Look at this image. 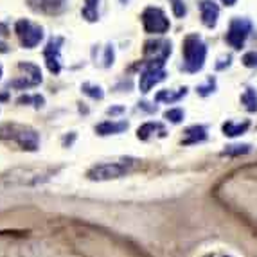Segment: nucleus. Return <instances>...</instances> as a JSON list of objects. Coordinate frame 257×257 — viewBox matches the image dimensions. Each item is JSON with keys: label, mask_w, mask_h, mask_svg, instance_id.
I'll use <instances>...</instances> for the list:
<instances>
[{"label": "nucleus", "mask_w": 257, "mask_h": 257, "mask_svg": "<svg viewBox=\"0 0 257 257\" xmlns=\"http://www.w3.org/2000/svg\"><path fill=\"white\" fill-rule=\"evenodd\" d=\"M0 141L17 142L22 150L36 151L40 148V135L36 130L26 124H17V122H6L0 124Z\"/></svg>", "instance_id": "1"}, {"label": "nucleus", "mask_w": 257, "mask_h": 257, "mask_svg": "<svg viewBox=\"0 0 257 257\" xmlns=\"http://www.w3.org/2000/svg\"><path fill=\"white\" fill-rule=\"evenodd\" d=\"M205 257H227V255H205Z\"/></svg>", "instance_id": "35"}, {"label": "nucleus", "mask_w": 257, "mask_h": 257, "mask_svg": "<svg viewBox=\"0 0 257 257\" xmlns=\"http://www.w3.org/2000/svg\"><path fill=\"white\" fill-rule=\"evenodd\" d=\"M97 4H99V0H85V6H83L81 15L86 22H95L99 18Z\"/></svg>", "instance_id": "19"}, {"label": "nucleus", "mask_w": 257, "mask_h": 257, "mask_svg": "<svg viewBox=\"0 0 257 257\" xmlns=\"http://www.w3.org/2000/svg\"><path fill=\"white\" fill-rule=\"evenodd\" d=\"M18 69L24 72V76L17 77L13 81H9L11 88L26 90V88H33V86H38L40 83H42V70H40L38 65L29 63V61H20V63H18Z\"/></svg>", "instance_id": "7"}, {"label": "nucleus", "mask_w": 257, "mask_h": 257, "mask_svg": "<svg viewBox=\"0 0 257 257\" xmlns=\"http://www.w3.org/2000/svg\"><path fill=\"white\" fill-rule=\"evenodd\" d=\"M200 13H202V22L207 27H214L218 24L219 8L212 0H202L200 2Z\"/></svg>", "instance_id": "13"}, {"label": "nucleus", "mask_w": 257, "mask_h": 257, "mask_svg": "<svg viewBox=\"0 0 257 257\" xmlns=\"http://www.w3.org/2000/svg\"><path fill=\"white\" fill-rule=\"evenodd\" d=\"M113 58H115V52H113V47L108 45L106 51H104V67H110L113 63Z\"/></svg>", "instance_id": "29"}, {"label": "nucleus", "mask_w": 257, "mask_h": 257, "mask_svg": "<svg viewBox=\"0 0 257 257\" xmlns=\"http://www.w3.org/2000/svg\"><path fill=\"white\" fill-rule=\"evenodd\" d=\"M9 29L6 24L0 22V52H8L9 51Z\"/></svg>", "instance_id": "23"}, {"label": "nucleus", "mask_w": 257, "mask_h": 257, "mask_svg": "<svg viewBox=\"0 0 257 257\" xmlns=\"http://www.w3.org/2000/svg\"><path fill=\"white\" fill-rule=\"evenodd\" d=\"M81 90H83V94L90 95L92 99H103V97H104L103 88H101V86L92 85V83H83Z\"/></svg>", "instance_id": "21"}, {"label": "nucleus", "mask_w": 257, "mask_h": 257, "mask_svg": "<svg viewBox=\"0 0 257 257\" xmlns=\"http://www.w3.org/2000/svg\"><path fill=\"white\" fill-rule=\"evenodd\" d=\"M241 101L248 111H257V92L253 88H246L244 94L241 95Z\"/></svg>", "instance_id": "20"}, {"label": "nucleus", "mask_w": 257, "mask_h": 257, "mask_svg": "<svg viewBox=\"0 0 257 257\" xmlns=\"http://www.w3.org/2000/svg\"><path fill=\"white\" fill-rule=\"evenodd\" d=\"M63 42L65 40L61 38V36H52V38L49 40L45 51H43V58H45V63H47V69L51 74H60V70H61L60 51H61Z\"/></svg>", "instance_id": "11"}, {"label": "nucleus", "mask_w": 257, "mask_h": 257, "mask_svg": "<svg viewBox=\"0 0 257 257\" xmlns=\"http://www.w3.org/2000/svg\"><path fill=\"white\" fill-rule=\"evenodd\" d=\"M128 122L126 120H119V122H113V120H104L101 124L95 126V133L101 135V137H106V135H117V133H122L128 130Z\"/></svg>", "instance_id": "14"}, {"label": "nucleus", "mask_w": 257, "mask_h": 257, "mask_svg": "<svg viewBox=\"0 0 257 257\" xmlns=\"http://www.w3.org/2000/svg\"><path fill=\"white\" fill-rule=\"evenodd\" d=\"M221 63H216V70H221V69H225V67H228V65H230V56H223L221 60Z\"/></svg>", "instance_id": "30"}, {"label": "nucleus", "mask_w": 257, "mask_h": 257, "mask_svg": "<svg viewBox=\"0 0 257 257\" xmlns=\"http://www.w3.org/2000/svg\"><path fill=\"white\" fill-rule=\"evenodd\" d=\"M182 52H184V69L187 70V72L194 74V72H198V70L203 69V65H205V56H207V47L200 36L198 35L185 36Z\"/></svg>", "instance_id": "3"}, {"label": "nucleus", "mask_w": 257, "mask_h": 257, "mask_svg": "<svg viewBox=\"0 0 257 257\" xmlns=\"http://www.w3.org/2000/svg\"><path fill=\"white\" fill-rule=\"evenodd\" d=\"M207 139V128L205 126H191V128L185 130V137H184V144H198V142H203Z\"/></svg>", "instance_id": "16"}, {"label": "nucleus", "mask_w": 257, "mask_h": 257, "mask_svg": "<svg viewBox=\"0 0 257 257\" xmlns=\"http://www.w3.org/2000/svg\"><path fill=\"white\" fill-rule=\"evenodd\" d=\"M142 26L150 35H164L169 31L171 24H169V18L166 17V13L160 8H148L142 13Z\"/></svg>", "instance_id": "6"}, {"label": "nucleus", "mask_w": 257, "mask_h": 257, "mask_svg": "<svg viewBox=\"0 0 257 257\" xmlns=\"http://www.w3.org/2000/svg\"><path fill=\"white\" fill-rule=\"evenodd\" d=\"M74 139H76V135H74V133H72L70 137H65V139H63V144H65V146H67V144H69V146H70V144H72Z\"/></svg>", "instance_id": "33"}, {"label": "nucleus", "mask_w": 257, "mask_h": 257, "mask_svg": "<svg viewBox=\"0 0 257 257\" xmlns=\"http://www.w3.org/2000/svg\"><path fill=\"white\" fill-rule=\"evenodd\" d=\"M244 67H257V51H250L243 56Z\"/></svg>", "instance_id": "28"}, {"label": "nucleus", "mask_w": 257, "mask_h": 257, "mask_svg": "<svg viewBox=\"0 0 257 257\" xmlns=\"http://www.w3.org/2000/svg\"><path fill=\"white\" fill-rule=\"evenodd\" d=\"M137 160L128 159V160H120V162H101L92 166L88 171H86V178L94 182H104V180H115L120 176L128 175L132 171V167L135 166Z\"/></svg>", "instance_id": "4"}, {"label": "nucleus", "mask_w": 257, "mask_h": 257, "mask_svg": "<svg viewBox=\"0 0 257 257\" xmlns=\"http://www.w3.org/2000/svg\"><path fill=\"white\" fill-rule=\"evenodd\" d=\"M142 54H144V61L166 65V60L171 56V43L166 40H150L144 43Z\"/></svg>", "instance_id": "10"}, {"label": "nucleus", "mask_w": 257, "mask_h": 257, "mask_svg": "<svg viewBox=\"0 0 257 257\" xmlns=\"http://www.w3.org/2000/svg\"><path fill=\"white\" fill-rule=\"evenodd\" d=\"M124 110H126L124 106H111L106 110V113L108 115H119V113H124Z\"/></svg>", "instance_id": "31"}, {"label": "nucleus", "mask_w": 257, "mask_h": 257, "mask_svg": "<svg viewBox=\"0 0 257 257\" xmlns=\"http://www.w3.org/2000/svg\"><path fill=\"white\" fill-rule=\"evenodd\" d=\"M27 2L35 11H40V13L45 15H58L65 9L67 0H27Z\"/></svg>", "instance_id": "12"}, {"label": "nucleus", "mask_w": 257, "mask_h": 257, "mask_svg": "<svg viewBox=\"0 0 257 257\" xmlns=\"http://www.w3.org/2000/svg\"><path fill=\"white\" fill-rule=\"evenodd\" d=\"M164 117H166L167 120H171L173 124H178V122H182V119H184V111H182L180 108H173V110H167L166 113H164Z\"/></svg>", "instance_id": "25"}, {"label": "nucleus", "mask_w": 257, "mask_h": 257, "mask_svg": "<svg viewBox=\"0 0 257 257\" xmlns=\"http://www.w3.org/2000/svg\"><path fill=\"white\" fill-rule=\"evenodd\" d=\"M223 4H227V6H234L236 4V0H221Z\"/></svg>", "instance_id": "34"}, {"label": "nucleus", "mask_w": 257, "mask_h": 257, "mask_svg": "<svg viewBox=\"0 0 257 257\" xmlns=\"http://www.w3.org/2000/svg\"><path fill=\"white\" fill-rule=\"evenodd\" d=\"M56 173H58V167H15L2 176V180L13 185H38L47 182Z\"/></svg>", "instance_id": "2"}, {"label": "nucleus", "mask_w": 257, "mask_h": 257, "mask_svg": "<svg viewBox=\"0 0 257 257\" xmlns=\"http://www.w3.org/2000/svg\"><path fill=\"white\" fill-rule=\"evenodd\" d=\"M250 146L248 144H236V146H227V150L223 151V155H228V157H236V155L248 153Z\"/></svg>", "instance_id": "24"}, {"label": "nucleus", "mask_w": 257, "mask_h": 257, "mask_svg": "<svg viewBox=\"0 0 257 257\" xmlns=\"http://www.w3.org/2000/svg\"><path fill=\"white\" fill-rule=\"evenodd\" d=\"M248 126H250L248 120L239 122V124H236V122L228 120V122H225V124H223V133H225V135H228V137H237V135H243V133L248 130Z\"/></svg>", "instance_id": "18"}, {"label": "nucleus", "mask_w": 257, "mask_h": 257, "mask_svg": "<svg viewBox=\"0 0 257 257\" xmlns=\"http://www.w3.org/2000/svg\"><path fill=\"white\" fill-rule=\"evenodd\" d=\"M15 31H17V36L20 40L22 47L26 49H35L43 40V29L29 20H18L17 26H15Z\"/></svg>", "instance_id": "8"}, {"label": "nucleus", "mask_w": 257, "mask_h": 257, "mask_svg": "<svg viewBox=\"0 0 257 257\" xmlns=\"http://www.w3.org/2000/svg\"><path fill=\"white\" fill-rule=\"evenodd\" d=\"M164 79H166L164 65L153 63V61H142V70L139 76V88L142 94H148L155 85H159Z\"/></svg>", "instance_id": "5"}, {"label": "nucleus", "mask_w": 257, "mask_h": 257, "mask_svg": "<svg viewBox=\"0 0 257 257\" xmlns=\"http://www.w3.org/2000/svg\"><path fill=\"white\" fill-rule=\"evenodd\" d=\"M187 95V88H180L178 92H173V90H160L159 94L155 95V101L157 103H167V104H173L176 101H180L182 97Z\"/></svg>", "instance_id": "17"}, {"label": "nucleus", "mask_w": 257, "mask_h": 257, "mask_svg": "<svg viewBox=\"0 0 257 257\" xmlns=\"http://www.w3.org/2000/svg\"><path fill=\"white\" fill-rule=\"evenodd\" d=\"M214 88H216V79H214V77H209V79H207V85L198 86L196 92L200 95H203V97H205V95H209L210 92H214Z\"/></svg>", "instance_id": "27"}, {"label": "nucleus", "mask_w": 257, "mask_h": 257, "mask_svg": "<svg viewBox=\"0 0 257 257\" xmlns=\"http://www.w3.org/2000/svg\"><path fill=\"white\" fill-rule=\"evenodd\" d=\"M169 2H171L173 13H175V17H176V18L185 17V13H187V9H185L184 0H169Z\"/></svg>", "instance_id": "26"}, {"label": "nucleus", "mask_w": 257, "mask_h": 257, "mask_svg": "<svg viewBox=\"0 0 257 257\" xmlns=\"http://www.w3.org/2000/svg\"><path fill=\"white\" fill-rule=\"evenodd\" d=\"M155 133H159L160 137H166V128L164 124L160 122H146V124H142L141 128L137 130V137L141 141H148L155 135Z\"/></svg>", "instance_id": "15"}, {"label": "nucleus", "mask_w": 257, "mask_h": 257, "mask_svg": "<svg viewBox=\"0 0 257 257\" xmlns=\"http://www.w3.org/2000/svg\"><path fill=\"white\" fill-rule=\"evenodd\" d=\"M139 106H141L142 110L150 111V113H153V111H157V106H150V103H139Z\"/></svg>", "instance_id": "32"}, {"label": "nucleus", "mask_w": 257, "mask_h": 257, "mask_svg": "<svg viewBox=\"0 0 257 257\" xmlns=\"http://www.w3.org/2000/svg\"><path fill=\"white\" fill-rule=\"evenodd\" d=\"M0 76H2V67H0Z\"/></svg>", "instance_id": "36"}, {"label": "nucleus", "mask_w": 257, "mask_h": 257, "mask_svg": "<svg viewBox=\"0 0 257 257\" xmlns=\"http://www.w3.org/2000/svg\"><path fill=\"white\" fill-rule=\"evenodd\" d=\"M17 103L18 104H31V103H35V106L36 108H42L43 106V103H45V99L42 97V95H22V97H18L17 99Z\"/></svg>", "instance_id": "22"}, {"label": "nucleus", "mask_w": 257, "mask_h": 257, "mask_svg": "<svg viewBox=\"0 0 257 257\" xmlns=\"http://www.w3.org/2000/svg\"><path fill=\"white\" fill-rule=\"evenodd\" d=\"M252 33V24L246 18H234L230 22V27H228V33L225 36L227 43L234 49H241L244 45V40L246 36Z\"/></svg>", "instance_id": "9"}]
</instances>
